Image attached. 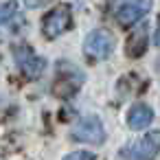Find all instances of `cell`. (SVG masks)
I'll list each match as a JSON object with an SVG mask.
<instances>
[{
  "label": "cell",
  "instance_id": "cell-1",
  "mask_svg": "<svg viewBox=\"0 0 160 160\" xmlns=\"http://www.w3.org/2000/svg\"><path fill=\"white\" fill-rule=\"evenodd\" d=\"M70 24H72V11H70V7L68 5H59V7H55L53 11H48L44 16V20H42V33L53 40V38L62 35L64 31H68Z\"/></svg>",
  "mask_w": 160,
  "mask_h": 160
},
{
  "label": "cell",
  "instance_id": "cell-2",
  "mask_svg": "<svg viewBox=\"0 0 160 160\" xmlns=\"http://www.w3.org/2000/svg\"><path fill=\"white\" fill-rule=\"evenodd\" d=\"M83 51L90 59H105L112 55L114 51V38L112 33H108L105 29H94L92 33H88L86 42H83Z\"/></svg>",
  "mask_w": 160,
  "mask_h": 160
},
{
  "label": "cell",
  "instance_id": "cell-3",
  "mask_svg": "<svg viewBox=\"0 0 160 160\" xmlns=\"http://www.w3.org/2000/svg\"><path fill=\"white\" fill-rule=\"evenodd\" d=\"M72 140H81V142H94V145H101L105 140V129L101 125V121L97 116H88V118H81L72 132H70Z\"/></svg>",
  "mask_w": 160,
  "mask_h": 160
},
{
  "label": "cell",
  "instance_id": "cell-4",
  "mask_svg": "<svg viewBox=\"0 0 160 160\" xmlns=\"http://www.w3.org/2000/svg\"><path fill=\"white\" fill-rule=\"evenodd\" d=\"M13 57H16L18 68H20L29 79L40 77V75L44 72V68H46V59H44V57H40V55H35L29 46H16Z\"/></svg>",
  "mask_w": 160,
  "mask_h": 160
},
{
  "label": "cell",
  "instance_id": "cell-5",
  "mask_svg": "<svg viewBox=\"0 0 160 160\" xmlns=\"http://www.w3.org/2000/svg\"><path fill=\"white\" fill-rule=\"evenodd\" d=\"M160 151V132H147V136H142L134 147H129L127 158L129 160H153L156 153Z\"/></svg>",
  "mask_w": 160,
  "mask_h": 160
},
{
  "label": "cell",
  "instance_id": "cell-6",
  "mask_svg": "<svg viewBox=\"0 0 160 160\" xmlns=\"http://www.w3.org/2000/svg\"><path fill=\"white\" fill-rule=\"evenodd\" d=\"M151 7H153V0H132V2L123 5V7L118 9L116 20H118V24H123V27H132V24H136L142 16H147Z\"/></svg>",
  "mask_w": 160,
  "mask_h": 160
},
{
  "label": "cell",
  "instance_id": "cell-7",
  "mask_svg": "<svg viewBox=\"0 0 160 160\" xmlns=\"http://www.w3.org/2000/svg\"><path fill=\"white\" fill-rule=\"evenodd\" d=\"M153 121V110L147 103H134L127 112V125L129 129H145L149 123Z\"/></svg>",
  "mask_w": 160,
  "mask_h": 160
},
{
  "label": "cell",
  "instance_id": "cell-8",
  "mask_svg": "<svg viewBox=\"0 0 160 160\" xmlns=\"http://www.w3.org/2000/svg\"><path fill=\"white\" fill-rule=\"evenodd\" d=\"M147 48V29L140 27L138 31H134L127 40V55L129 57H140L142 51Z\"/></svg>",
  "mask_w": 160,
  "mask_h": 160
},
{
  "label": "cell",
  "instance_id": "cell-9",
  "mask_svg": "<svg viewBox=\"0 0 160 160\" xmlns=\"http://www.w3.org/2000/svg\"><path fill=\"white\" fill-rule=\"evenodd\" d=\"M13 16H16V2H13V0H11V2L0 5V22H7Z\"/></svg>",
  "mask_w": 160,
  "mask_h": 160
},
{
  "label": "cell",
  "instance_id": "cell-10",
  "mask_svg": "<svg viewBox=\"0 0 160 160\" xmlns=\"http://www.w3.org/2000/svg\"><path fill=\"white\" fill-rule=\"evenodd\" d=\"M64 160H94V153H90V151H72Z\"/></svg>",
  "mask_w": 160,
  "mask_h": 160
},
{
  "label": "cell",
  "instance_id": "cell-11",
  "mask_svg": "<svg viewBox=\"0 0 160 160\" xmlns=\"http://www.w3.org/2000/svg\"><path fill=\"white\" fill-rule=\"evenodd\" d=\"M46 2H51V0H24V5H27L29 9H40V7H44Z\"/></svg>",
  "mask_w": 160,
  "mask_h": 160
},
{
  "label": "cell",
  "instance_id": "cell-12",
  "mask_svg": "<svg viewBox=\"0 0 160 160\" xmlns=\"http://www.w3.org/2000/svg\"><path fill=\"white\" fill-rule=\"evenodd\" d=\"M156 44L160 46V20H158V29H156Z\"/></svg>",
  "mask_w": 160,
  "mask_h": 160
}]
</instances>
